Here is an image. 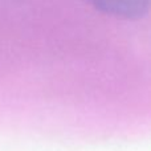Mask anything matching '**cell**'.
<instances>
[{"mask_svg": "<svg viewBox=\"0 0 151 151\" xmlns=\"http://www.w3.org/2000/svg\"><path fill=\"white\" fill-rule=\"evenodd\" d=\"M94 9L122 20L142 19L150 7V0H85Z\"/></svg>", "mask_w": 151, "mask_h": 151, "instance_id": "1", "label": "cell"}]
</instances>
